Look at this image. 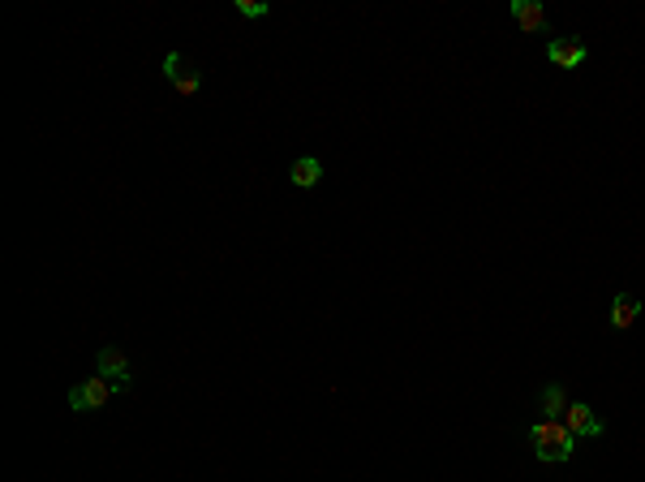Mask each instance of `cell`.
<instances>
[{"label": "cell", "instance_id": "6da1fadb", "mask_svg": "<svg viewBox=\"0 0 645 482\" xmlns=\"http://www.w3.org/2000/svg\"><path fill=\"white\" fill-rule=\"evenodd\" d=\"M529 448L542 465H563V460L577 452V435L563 426V422H551V417H538L529 426Z\"/></svg>", "mask_w": 645, "mask_h": 482}, {"label": "cell", "instance_id": "7a4b0ae2", "mask_svg": "<svg viewBox=\"0 0 645 482\" xmlns=\"http://www.w3.org/2000/svg\"><path fill=\"white\" fill-rule=\"evenodd\" d=\"M164 78L172 82V90H176L181 99H194V95L202 90V69L194 65V61H185L181 52H168V56H164Z\"/></svg>", "mask_w": 645, "mask_h": 482}, {"label": "cell", "instance_id": "3957f363", "mask_svg": "<svg viewBox=\"0 0 645 482\" xmlns=\"http://www.w3.org/2000/svg\"><path fill=\"white\" fill-rule=\"evenodd\" d=\"M95 374H104L116 392H129V388H133V366H129V357L116 349V345H104V349L95 353Z\"/></svg>", "mask_w": 645, "mask_h": 482}, {"label": "cell", "instance_id": "277c9868", "mask_svg": "<svg viewBox=\"0 0 645 482\" xmlns=\"http://www.w3.org/2000/svg\"><path fill=\"white\" fill-rule=\"evenodd\" d=\"M108 396H116V388L108 383L104 374H90V379H82V383L69 392V409H73V414H90V409L108 405Z\"/></svg>", "mask_w": 645, "mask_h": 482}, {"label": "cell", "instance_id": "5b68a950", "mask_svg": "<svg viewBox=\"0 0 645 482\" xmlns=\"http://www.w3.org/2000/svg\"><path fill=\"white\" fill-rule=\"evenodd\" d=\"M559 422H563V426H568L577 439H598L602 431H606V426H602V417L594 414L585 400H568V409H563V417H559Z\"/></svg>", "mask_w": 645, "mask_h": 482}, {"label": "cell", "instance_id": "8992f818", "mask_svg": "<svg viewBox=\"0 0 645 482\" xmlns=\"http://www.w3.org/2000/svg\"><path fill=\"white\" fill-rule=\"evenodd\" d=\"M546 56H551V65H559V69H577L589 61V47L577 44V39H555V44L546 47Z\"/></svg>", "mask_w": 645, "mask_h": 482}, {"label": "cell", "instance_id": "52a82bcc", "mask_svg": "<svg viewBox=\"0 0 645 482\" xmlns=\"http://www.w3.org/2000/svg\"><path fill=\"white\" fill-rule=\"evenodd\" d=\"M288 181H293L297 190H314V185L322 181V159H314V155L293 159V164H288Z\"/></svg>", "mask_w": 645, "mask_h": 482}, {"label": "cell", "instance_id": "ba28073f", "mask_svg": "<svg viewBox=\"0 0 645 482\" xmlns=\"http://www.w3.org/2000/svg\"><path fill=\"white\" fill-rule=\"evenodd\" d=\"M508 9H512L516 26H520L525 35H538V30H546V13H542V4H534V0H512Z\"/></svg>", "mask_w": 645, "mask_h": 482}, {"label": "cell", "instance_id": "9c48e42d", "mask_svg": "<svg viewBox=\"0 0 645 482\" xmlns=\"http://www.w3.org/2000/svg\"><path fill=\"white\" fill-rule=\"evenodd\" d=\"M637 314H641V302L632 297V293H620L615 302H611V328L615 331H628L637 323Z\"/></svg>", "mask_w": 645, "mask_h": 482}, {"label": "cell", "instance_id": "30bf717a", "mask_svg": "<svg viewBox=\"0 0 645 482\" xmlns=\"http://www.w3.org/2000/svg\"><path fill=\"white\" fill-rule=\"evenodd\" d=\"M538 405H542V417H551V422H559V417H563V409H568V388H563V383H546V388H542V400H538Z\"/></svg>", "mask_w": 645, "mask_h": 482}, {"label": "cell", "instance_id": "8fae6325", "mask_svg": "<svg viewBox=\"0 0 645 482\" xmlns=\"http://www.w3.org/2000/svg\"><path fill=\"white\" fill-rule=\"evenodd\" d=\"M233 9L241 13V18H250V22H254V18H267V13H271V9H267L262 0H236Z\"/></svg>", "mask_w": 645, "mask_h": 482}]
</instances>
